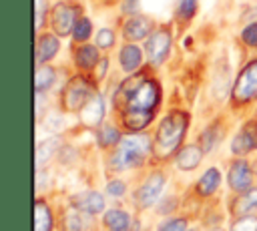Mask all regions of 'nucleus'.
Segmentation results:
<instances>
[{"mask_svg": "<svg viewBox=\"0 0 257 231\" xmlns=\"http://www.w3.org/2000/svg\"><path fill=\"white\" fill-rule=\"evenodd\" d=\"M104 70H106V60H100V66L96 70V78H102L104 76Z\"/></svg>", "mask_w": 257, "mask_h": 231, "instance_id": "obj_35", "label": "nucleus"}, {"mask_svg": "<svg viewBox=\"0 0 257 231\" xmlns=\"http://www.w3.org/2000/svg\"><path fill=\"white\" fill-rule=\"evenodd\" d=\"M92 32V26H90V20L88 18H78L76 24H74V30H72V36L76 42H84Z\"/></svg>", "mask_w": 257, "mask_h": 231, "instance_id": "obj_25", "label": "nucleus"}, {"mask_svg": "<svg viewBox=\"0 0 257 231\" xmlns=\"http://www.w3.org/2000/svg\"><path fill=\"white\" fill-rule=\"evenodd\" d=\"M48 10V2L46 0H36V26L40 28L42 26V20H44V12Z\"/></svg>", "mask_w": 257, "mask_h": 231, "instance_id": "obj_33", "label": "nucleus"}, {"mask_svg": "<svg viewBox=\"0 0 257 231\" xmlns=\"http://www.w3.org/2000/svg\"><path fill=\"white\" fill-rule=\"evenodd\" d=\"M149 153H151V141L145 135H133L118 143L116 151L112 153L110 165H112V169L139 167L141 163H145Z\"/></svg>", "mask_w": 257, "mask_h": 231, "instance_id": "obj_3", "label": "nucleus"}, {"mask_svg": "<svg viewBox=\"0 0 257 231\" xmlns=\"http://www.w3.org/2000/svg\"><path fill=\"white\" fill-rule=\"evenodd\" d=\"M102 117H104L102 98H100L98 94H92L90 100L80 108V121H82V125H86V127H96V125H100Z\"/></svg>", "mask_w": 257, "mask_h": 231, "instance_id": "obj_11", "label": "nucleus"}, {"mask_svg": "<svg viewBox=\"0 0 257 231\" xmlns=\"http://www.w3.org/2000/svg\"><path fill=\"white\" fill-rule=\"evenodd\" d=\"M52 211L44 201H36L34 205V231H52Z\"/></svg>", "mask_w": 257, "mask_h": 231, "instance_id": "obj_16", "label": "nucleus"}, {"mask_svg": "<svg viewBox=\"0 0 257 231\" xmlns=\"http://www.w3.org/2000/svg\"><path fill=\"white\" fill-rule=\"evenodd\" d=\"M169 48H171V32L167 28H161L157 32L151 34V38L147 40L145 44V50H147V56L153 64H161L167 54H169Z\"/></svg>", "mask_w": 257, "mask_h": 231, "instance_id": "obj_6", "label": "nucleus"}, {"mask_svg": "<svg viewBox=\"0 0 257 231\" xmlns=\"http://www.w3.org/2000/svg\"><path fill=\"white\" fill-rule=\"evenodd\" d=\"M255 207H257V187L255 189H247L245 193H241V197L233 205V211H235V215H243V213H247V211H251Z\"/></svg>", "mask_w": 257, "mask_h": 231, "instance_id": "obj_22", "label": "nucleus"}, {"mask_svg": "<svg viewBox=\"0 0 257 231\" xmlns=\"http://www.w3.org/2000/svg\"><path fill=\"white\" fill-rule=\"evenodd\" d=\"M187 123H189V117L183 110H175L161 121L157 135H155V147H153L159 159H167L177 151V147L181 145L185 137Z\"/></svg>", "mask_w": 257, "mask_h": 231, "instance_id": "obj_2", "label": "nucleus"}, {"mask_svg": "<svg viewBox=\"0 0 257 231\" xmlns=\"http://www.w3.org/2000/svg\"><path fill=\"white\" fill-rule=\"evenodd\" d=\"M257 96V60H251L239 74L235 88H233V98L235 102H249Z\"/></svg>", "mask_w": 257, "mask_h": 231, "instance_id": "obj_4", "label": "nucleus"}, {"mask_svg": "<svg viewBox=\"0 0 257 231\" xmlns=\"http://www.w3.org/2000/svg\"><path fill=\"white\" fill-rule=\"evenodd\" d=\"M251 181H253V175L249 165L245 161H235L229 169V187L237 193H245L251 187Z\"/></svg>", "mask_w": 257, "mask_h": 231, "instance_id": "obj_10", "label": "nucleus"}, {"mask_svg": "<svg viewBox=\"0 0 257 231\" xmlns=\"http://www.w3.org/2000/svg\"><path fill=\"white\" fill-rule=\"evenodd\" d=\"M185 219H171L159 227V231H185Z\"/></svg>", "mask_w": 257, "mask_h": 231, "instance_id": "obj_31", "label": "nucleus"}, {"mask_svg": "<svg viewBox=\"0 0 257 231\" xmlns=\"http://www.w3.org/2000/svg\"><path fill=\"white\" fill-rule=\"evenodd\" d=\"M82 209H78L76 205L66 209L64 217H62V231H82L84 229V219L80 215Z\"/></svg>", "mask_w": 257, "mask_h": 231, "instance_id": "obj_21", "label": "nucleus"}, {"mask_svg": "<svg viewBox=\"0 0 257 231\" xmlns=\"http://www.w3.org/2000/svg\"><path fill=\"white\" fill-rule=\"evenodd\" d=\"M54 78H56V76H54V70H52L50 66H42V64H38V68H36V76H34L36 92L40 94V92L48 90V88L52 86Z\"/></svg>", "mask_w": 257, "mask_h": 231, "instance_id": "obj_23", "label": "nucleus"}, {"mask_svg": "<svg viewBox=\"0 0 257 231\" xmlns=\"http://www.w3.org/2000/svg\"><path fill=\"white\" fill-rule=\"evenodd\" d=\"M76 64H78V68H84V70H88V68H94L96 64H98V50H96V46H90V44H84V46H80L78 50H76Z\"/></svg>", "mask_w": 257, "mask_h": 231, "instance_id": "obj_18", "label": "nucleus"}, {"mask_svg": "<svg viewBox=\"0 0 257 231\" xmlns=\"http://www.w3.org/2000/svg\"><path fill=\"white\" fill-rule=\"evenodd\" d=\"M98 141H100L102 147H110V145L120 143V135L112 125H102L100 131H98Z\"/></svg>", "mask_w": 257, "mask_h": 231, "instance_id": "obj_24", "label": "nucleus"}, {"mask_svg": "<svg viewBox=\"0 0 257 231\" xmlns=\"http://www.w3.org/2000/svg\"><path fill=\"white\" fill-rule=\"evenodd\" d=\"M243 42L249 46H257V22H251L245 30H243Z\"/></svg>", "mask_w": 257, "mask_h": 231, "instance_id": "obj_29", "label": "nucleus"}, {"mask_svg": "<svg viewBox=\"0 0 257 231\" xmlns=\"http://www.w3.org/2000/svg\"><path fill=\"white\" fill-rule=\"evenodd\" d=\"M159 100H161V88L151 76L147 74L131 76L116 92V106L124 127L128 131L145 129L153 121Z\"/></svg>", "mask_w": 257, "mask_h": 231, "instance_id": "obj_1", "label": "nucleus"}, {"mask_svg": "<svg viewBox=\"0 0 257 231\" xmlns=\"http://www.w3.org/2000/svg\"><path fill=\"white\" fill-rule=\"evenodd\" d=\"M141 50L135 46V44H126L122 50H120V66L126 70V72H133L135 68L141 66Z\"/></svg>", "mask_w": 257, "mask_h": 231, "instance_id": "obj_19", "label": "nucleus"}, {"mask_svg": "<svg viewBox=\"0 0 257 231\" xmlns=\"http://www.w3.org/2000/svg\"><path fill=\"white\" fill-rule=\"evenodd\" d=\"M122 10L124 12H131V14L137 12L139 10V0H124L122 2Z\"/></svg>", "mask_w": 257, "mask_h": 231, "instance_id": "obj_34", "label": "nucleus"}, {"mask_svg": "<svg viewBox=\"0 0 257 231\" xmlns=\"http://www.w3.org/2000/svg\"><path fill=\"white\" fill-rule=\"evenodd\" d=\"M124 183L122 181H110L108 185H106V193L108 195H112V197H120V195H124Z\"/></svg>", "mask_w": 257, "mask_h": 231, "instance_id": "obj_32", "label": "nucleus"}, {"mask_svg": "<svg viewBox=\"0 0 257 231\" xmlns=\"http://www.w3.org/2000/svg\"><path fill=\"white\" fill-rule=\"evenodd\" d=\"M197 0H179V14L181 18H191L195 14Z\"/></svg>", "mask_w": 257, "mask_h": 231, "instance_id": "obj_30", "label": "nucleus"}, {"mask_svg": "<svg viewBox=\"0 0 257 231\" xmlns=\"http://www.w3.org/2000/svg\"><path fill=\"white\" fill-rule=\"evenodd\" d=\"M92 96V88L84 78H72L62 92V104L68 110H80Z\"/></svg>", "mask_w": 257, "mask_h": 231, "instance_id": "obj_5", "label": "nucleus"}, {"mask_svg": "<svg viewBox=\"0 0 257 231\" xmlns=\"http://www.w3.org/2000/svg\"><path fill=\"white\" fill-rule=\"evenodd\" d=\"M151 18H145V16H135L131 20L124 22V28H122V34L126 40H141L145 38L149 32H151Z\"/></svg>", "mask_w": 257, "mask_h": 231, "instance_id": "obj_12", "label": "nucleus"}, {"mask_svg": "<svg viewBox=\"0 0 257 231\" xmlns=\"http://www.w3.org/2000/svg\"><path fill=\"white\" fill-rule=\"evenodd\" d=\"M201 145H203V151H211L215 145H217V133L215 129H207L203 135H201Z\"/></svg>", "mask_w": 257, "mask_h": 231, "instance_id": "obj_28", "label": "nucleus"}, {"mask_svg": "<svg viewBox=\"0 0 257 231\" xmlns=\"http://www.w3.org/2000/svg\"><path fill=\"white\" fill-rule=\"evenodd\" d=\"M231 231H257V217H239L233 223Z\"/></svg>", "mask_w": 257, "mask_h": 231, "instance_id": "obj_26", "label": "nucleus"}, {"mask_svg": "<svg viewBox=\"0 0 257 231\" xmlns=\"http://www.w3.org/2000/svg\"><path fill=\"white\" fill-rule=\"evenodd\" d=\"M163 187H165V175L163 173H153L139 189L137 193V201H139V207H151L163 193Z\"/></svg>", "mask_w": 257, "mask_h": 231, "instance_id": "obj_8", "label": "nucleus"}, {"mask_svg": "<svg viewBox=\"0 0 257 231\" xmlns=\"http://www.w3.org/2000/svg\"><path fill=\"white\" fill-rule=\"evenodd\" d=\"M58 52V40L52 34H42L36 42V62L44 64Z\"/></svg>", "mask_w": 257, "mask_h": 231, "instance_id": "obj_13", "label": "nucleus"}, {"mask_svg": "<svg viewBox=\"0 0 257 231\" xmlns=\"http://www.w3.org/2000/svg\"><path fill=\"white\" fill-rule=\"evenodd\" d=\"M203 159V151L195 145H189L185 149H181V153L177 155V165L181 171H193Z\"/></svg>", "mask_w": 257, "mask_h": 231, "instance_id": "obj_14", "label": "nucleus"}, {"mask_svg": "<svg viewBox=\"0 0 257 231\" xmlns=\"http://www.w3.org/2000/svg\"><path fill=\"white\" fill-rule=\"evenodd\" d=\"M104 225L110 229V231H128L131 227V217L124 213V211H118V209H112L104 215Z\"/></svg>", "mask_w": 257, "mask_h": 231, "instance_id": "obj_20", "label": "nucleus"}, {"mask_svg": "<svg viewBox=\"0 0 257 231\" xmlns=\"http://www.w3.org/2000/svg\"><path fill=\"white\" fill-rule=\"evenodd\" d=\"M76 207L86 213H100L104 209V199L96 191H86L76 197Z\"/></svg>", "mask_w": 257, "mask_h": 231, "instance_id": "obj_15", "label": "nucleus"}, {"mask_svg": "<svg viewBox=\"0 0 257 231\" xmlns=\"http://www.w3.org/2000/svg\"><path fill=\"white\" fill-rule=\"evenodd\" d=\"M112 44H114V32H112V30L102 28V30L96 32V46L108 48V46H112Z\"/></svg>", "mask_w": 257, "mask_h": 231, "instance_id": "obj_27", "label": "nucleus"}, {"mask_svg": "<svg viewBox=\"0 0 257 231\" xmlns=\"http://www.w3.org/2000/svg\"><path fill=\"white\" fill-rule=\"evenodd\" d=\"M52 28L56 30V34L66 36L68 32L74 30L76 24V8L72 4H56L52 10Z\"/></svg>", "mask_w": 257, "mask_h": 231, "instance_id": "obj_7", "label": "nucleus"}, {"mask_svg": "<svg viewBox=\"0 0 257 231\" xmlns=\"http://www.w3.org/2000/svg\"><path fill=\"white\" fill-rule=\"evenodd\" d=\"M219 183H221V175H219V171L213 167V169L205 171V175L199 179V183H197V193L203 195V197L213 195V193L217 191Z\"/></svg>", "mask_w": 257, "mask_h": 231, "instance_id": "obj_17", "label": "nucleus"}, {"mask_svg": "<svg viewBox=\"0 0 257 231\" xmlns=\"http://www.w3.org/2000/svg\"><path fill=\"white\" fill-rule=\"evenodd\" d=\"M231 149L235 155H245L253 149H257V123H247L233 139Z\"/></svg>", "mask_w": 257, "mask_h": 231, "instance_id": "obj_9", "label": "nucleus"}]
</instances>
